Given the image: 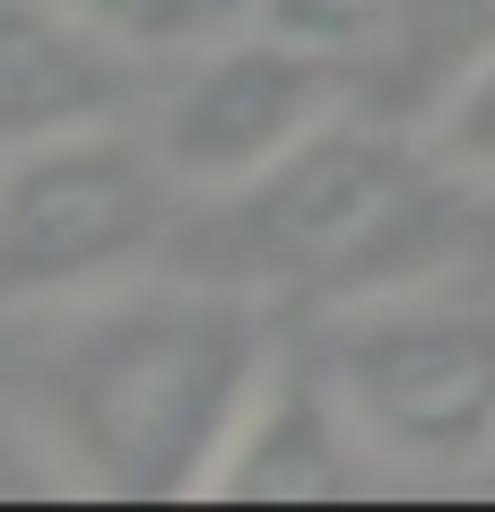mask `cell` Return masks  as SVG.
<instances>
[{
    "instance_id": "cell-6",
    "label": "cell",
    "mask_w": 495,
    "mask_h": 512,
    "mask_svg": "<svg viewBox=\"0 0 495 512\" xmlns=\"http://www.w3.org/2000/svg\"><path fill=\"white\" fill-rule=\"evenodd\" d=\"M374 486H391V469L365 452L322 356H278L252 391L244 426L226 434L209 504H348Z\"/></svg>"
},
{
    "instance_id": "cell-8",
    "label": "cell",
    "mask_w": 495,
    "mask_h": 512,
    "mask_svg": "<svg viewBox=\"0 0 495 512\" xmlns=\"http://www.w3.org/2000/svg\"><path fill=\"white\" fill-rule=\"evenodd\" d=\"M53 9H70V18L96 27L105 44H122V53H139L148 70H165V61L200 53L209 35L244 27L261 0H53Z\"/></svg>"
},
{
    "instance_id": "cell-2",
    "label": "cell",
    "mask_w": 495,
    "mask_h": 512,
    "mask_svg": "<svg viewBox=\"0 0 495 512\" xmlns=\"http://www.w3.org/2000/svg\"><path fill=\"white\" fill-rule=\"evenodd\" d=\"M461 191L469 183L426 148V131L391 139L357 113H339L270 183L235 191L244 261L261 270V287H287L313 304L417 287V278H443V261H452V200Z\"/></svg>"
},
{
    "instance_id": "cell-1",
    "label": "cell",
    "mask_w": 495,
    "mask_h": 512,
    "mask_svg": "<svg viewBox=\"0 0 495 512\" xmlns=\"http://www.w3.org/2000/svg\"><path fill=\"white\" fill-rule=\"evenodd\" d=\"M278 365L261 304L235 287L131 278L87 304L35 313L18 417L44 478L105 504L209 495L226 434L244 426L261 374Z\"/></svg>"
},
{
    "instance_id": "cell-3",
    "label": "cell",
    "mask_w": 495,
    "mask_h": 512,
    "mask_svg": "<svg viewBox=\"0 0 495 512\" xmlns=\"http://www.w3.org/2000/svg\"><path fill=\"white\" fill-rule=\"evenodd\" d=\"M313 356L391 478L495 469V304L452 296L443 278L348 296Z\"/></svg>"
},
{
    "instance_id": "cell-10",
    "label": "cell",
    "mask_w": 495,
    "mask_h": 512,
    "mask_svg": "<svg viewBox=\"0 0 495 512\" xmlns=\"http://www.w3.org/2000/svg\"><path fill=\"white\" fill-rule=\"evenodd\" d=\"M278 18H296V27H365V18H383L391 0H270Z\"/></svg>"
},
{
    "instance_id": "cell-4",
    "label": "cell",
    "mask_w": 495,
    "mask_h": 512,
    "mask_svg": "<svg viewBox=\"0 0 495 512\" xmlns=\"http://www.w3.org/2000/svg\"><path fill=\"white\" fill-rule=\"evenodd\" d=\"M174 165L148 122H87L0 148V313H61L157 270L174 235Z\"/></svg>"
},
{
    "instance_id": "cell-5",
    "label": "cell",
    "mask_w": 495,
    "mask_h": 512,
    "mask_svg": "<svg viewBox=\"0 0 495 512\" xmlns=\"http://www.w3.org/2000/svg\"><path fill=\"white\" fill-rule=\"evenodd\" d=\"M339 113H348V70L330 53V35L296 27V18H278V27L244 18V27L209 35L200 53L165 61L148 139L183 191L235 200V191L270 183L296 148H313Z\"/></svg>"
},
{
    "instance_id": "cell-9",
    "label": "cell",
    "mask_w": 495,
    "mask_h": 512,
    "mask_svg": "<svg viewBox=\"0 0 495 512\" xmlns=\"http://www.w3.org/2000/svg\"><path fill=\"white\" fill-rule=\"evenodd\" d=\"M426 148L461 174L478 200H495V44L452 70V87L426 113Z\"/></svg>"
},
{
    "instance_id": "cell-7",
    "label": "cell",
    "mask_w": 495,
    "mask_h": 512,
    "mask_svg": "<svg viewBox=\"0 0 495 512\" xmlns=\"http://www.w3.org/2000/svg\"><path fill=\"white\" fill-rule=\"evenodd\" d=\"M139 70H148L139 53L105 44L53 0H0V148L122 122V96Z\"/></svg>"
}]
</instances>
